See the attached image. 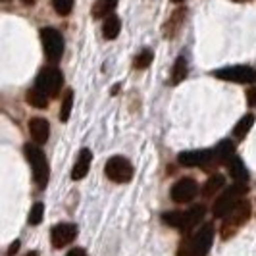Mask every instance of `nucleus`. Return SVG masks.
Returning <instances> with one entry per match:
<instances>
[{
	"label": "nucleus",
	"mask_w": 256,
	"mask_h": 256,
	"mask_svg": "<svg viewBox=\"0 0 256 256\" xmlns=\"http://www.w3.org/2000/svg\"><path fill=\"white\" fill-rule=\"evenodd\" d=\"M18 248H20V241H16V243H14L12 246L8 248V254L14 256V254H16V250H18Z\"/></svg>",
	"instance_id": "nucleus-28"
},
{
	"label": "nucleus",
	"mask_w": 256,
	"mask_h": 256,
	"mask_svg": "<svg viewBox=\"0 0 256 256\" xmlns=\"http://www.w3.org/2000/svg\"><path fill=\"white\" fill-rule=\"evenodd\" d=\"M72 106H74V92L66 90L64 100H62V112H60V120L62 122H68V118L72 114Z\"/></svg>",
	"instance_id": "nucleus-23"
},
{
	"label": "nucleus",
	"mask_w": 256,
	"mask_h": 256,
	"mask_svg": "<svg viewBox=\"0 0 256 256\" xmlns=\"http://www.w3.org/2000/svg\"><path fill=\"white\" fill-rule=\"evenodd\" d=\"M29 133L37 144H44L48 141V135H50V126L44 118H33L29 122Z\"/></svg>",
	"instance_id": "nucleus-13"
},
{
	"label": "nucleus",
	"mask_w": 256,
	"mask_h": 256,
	"mask_svg": "<svg viewBox=\"0 0 256 256\" xmlns=\"http://www.w3.org/2000/svg\"><path fill=\"white\" fill-rule=\"evenodd\" d=\"M250 212H252V206L248 200H241L239 204L231 210L230 214L224 216V224H222V237L224 239H230L233 237L237 231L241 230V226L246 224V220L250 218Z\"/></svg>",
	"instance_id": "nucleus-5"
},
{
	"label": "nucleus",
	"mask_w": 256,
	"mask_h": 256,
	"mask_svg": "<svg viewBox=\"0 0 256 256\" xmlns=\"http://www.w3.org/2000/svg\"><path fill=\"white\" fill-rule=\"evenodd\" d=\"M104 172L108 176V180H112L114 183H128L131 178H133V166L128 158L124 156H112L106 166H104Z\"/></svg>",
	"instance_id": "nucleus-8"
},
{
	"label": "nucleus",
	"mask_w": 256,
	"mask_h": 256,
	"mask_svg": "<svg viewBox=\"0 0 256 256\" xmlns=\"http://www.w3.org/2000/svg\"><path fill=\"white\" fill-rule=\"evenodd\" d=\"M206 216V208L202 204H196L189 210H176V212H166L162 214V220L170 228L181 230L183 233H191Z\"/></svg>",
	"instance_id": "nucleus-2"
},
{
	"label": "nucleus",
	"mask_w": 256,
	"mask_h": 256,
	"mask_svg": "<svg viewBox=\"0 0 256 256\" xmlns=\"http://www.w3.org/2000/svg\"><path fill=\"white\" fill-rule=\"evenodd\" d=\"M116 6H118V0H94V4H92V18H96V20L108 18L116 10Z\"/></svg>",
	"instance_id": "nucleus-17"
},
{
	"label": "nucleus",
	"mask_w": 256,
	"mask_h": 256,
	"mask_svg": "<svg viewBox=\"0 0 256 256\" xmlns=\"http://www.w3.org/2000/svg\"><path fill=\"white\" fill-rule=\"evenodd\" d=\"M187 76V62H185V58H178L176 60V66H174V77H172V81L178 85L180 81H183Z\"/></svg>",
	"instance_id": "nucleus-21"
},
{
	"label": "nucleus",
	"mask_w": 256,
	"mask_h": 256,
	"mask_svg": "<svg viewBox=\"0 0 256 256\" xmlns=\"http://www.w3.org/2000/svg\"><path fill=\"white\" fill-rule=\"evenodd\" d=\"M26 98L33 108H46V106H48V96H46L44 92H40L37 87L27 90Z\"/></svg>",
	"instance_id": "nucleus-19"
},
{
	"label": "nucleus",
	"mask_w": 256,
	"mask_h": 256,
	"mask_svg": "<svg viewBox=\"0 0 256 256\" xmlns=\"http://www.w3.org/2000/svg\"><path fill=\"white\" fill-rule=\"evenodd\" d=\"M224 187H226V178L220 176V174H214V176H210V180L206 181L202 194L204 196H216V194L224 191Z\"/></svg>",
	"instance_id": "nucleus-16"
},
{
	"label": "nucleus",
	"mask_w": 256,
	"mask_h": 256,
	"mask_svg": "<svg viewBox=\"0 0 256 256\" xmlns=\"http://www.w3.org/2000/svg\"><path fill=\"white\" fill-rule=\"evenodd\" d=\"M150 62H152V50L144 48V50H141L137 56H135L133 66H135L137 70H144V68H148V66H150Z\"/></svg>",
	"instance_id": "nucleus-22"
},
{
	"label": "nucleus",
	"mask_w": 256,
	"mask_h": 256,
	"mask_svg": "<svg viewBox=\"0 0 256 256\" xmlns=\"http://www.w3.org/2000/svg\"><path fill=\"white\" fill-rule=\"evenodd\" d=\"M40 40H42V46H44V56L48 62H60V58L64 56L66 42L64 37L58 29H52V27H44L40 31Z\"/></svg>",
	"instance_id": "nucleus-6"
},
{
	"label": "nucleus",
	"mask_w": 256,
	"mask_h": 256,
	"mask_svg": "<svg viewBox=\"0 0 256 256\" xmlns=\"http://www.w3.org/2000/svg\"><path fill=\"white\" fill-rule=\"evenodd\" d=\"M235 2H248V0H235Z\"/></svg>",
	"instance_id": "nucleus-31"
},
{
	"label": "nucleus",
	"mask_w": 256,
	"mask_h": 256,
	"mask_svg": "<svg viewBox=\"0 0 256 256\" xmlns=\"http://www.w3.org/2000/svg\"><path fill=\"white\" fill-rule=\"evenodd\" d=\"M24 152H26L27 160L31 164V172H33L35 183L40 189H44L46 183H48V178H50V168H48V160H46L44 152L38 148L37 144H26Z\"/></svg>",
	"instance_id": "nucleus-4"
},
{
	"label": "nucleus",
	"mask_w": 256,
	"mask_h": 256,
	"mask_svg": "<svg viewBox=\"0 0 256 256\" xmlns=\"http://www.w3.org/2000/svg\"><path fill=\"white\" fill-rule=\"evenodd\" d=\"M42 216H44V206L40 204V202H37V204L31 208V214H29V224H31V226H37V224H40V222H42Z\"/></svg>",
	"instance_id": "nucleus-25"
},
{
	"label": "nucleus",
	"mask_w": 256,
	"mask_h": 256,
	"mask_svg": "<svg viewBox=\"0 0 256 256\" xmlns=\"http://www.w3.org/2000/svg\"><path fill=\"white\" fill-rule=\"evenodd\" d=\"M196 192H198L196 181L192 180V178H183V180L174 183L170 194H172V200H176L180 204H187V202H191L192 198L196 196Z\"/></svg>",
	"instance_id": "nucleus-10"
},
{
	"label": "nucleus",
	"mask_w": 256,
	"mask_h": 256,
	"mask_svg": "<svg viewBox=\"0 0 256 256\" xmlns=\"http://www.w3.org/2000/svg\"><path fill=\"white\" fill-rule=\"evenodd\" d=\"M172 2H178V4H180V2H183V0H172Z\"/></svg>",
	"instance_id": "nucleus-30"
},
{
	"label": "nucleus",
	"mask_w": 256,
	"mask_h": 256,
	"mask_svg": "<svg viewBox=\"0 0 256 256\" xmlns=\"http://www.w3.org/2000/svg\"><path fill=\"white\" fill-rule=\"evenodd\" d=\"M226 164H228V170H230V176L237 181V183H246V181H248V172H246V168H244L241 158L231 156Z\"/></svg>",
	"instance_id": "nucleus-15"
},
{
	"label": "nucleus",
	"mask_w": 256,
	"mask_h": 256,
	"mask_svg": "<svg viewBox=\"0 0 256 256\" xmlns=\"http://www.w3.org/2000/svg\"><path fill=\"white\" fill-rule=\"evenodd\" d=\"M120 29H122V22H120V18L118 16H108L106 20H104V26H102V33L104 37L108 38V40H112L120 35Z\"/></svg>",
	"instance_id": "nucleus-18"
},
{
	"label": "nucleus",
	"mask_w": 256,
	"mask_h": 256,
	"mask_svg": "<svg viewBox=\"0 0 256 256\" xmlns=\"http://www.w3.org/2000/svg\"><path fill=\"white\" fill-rule=\"evenodd\" d=\"M77 237V226L76 224H58L50 231L52 246L54 248H64Z\"/></svg>",
	"instance_id": "nucleus-11"
},
{
	"label": "nucleus",
	"mask_w": 256,
	"mask_h": 256,
	"mask_svg": "<svg viewBox=\"0 0 256 256\" xmlns=\"http://www.w3.org/2000/svg\"><path fill=\"white\" fill-rule=\"evenodd\" d=\"M27 256H37V252H29Z\"/></svg>",
	"instance_id": "nucleus-29"
},
{
	"label": "nucleus",
	"mask_w": 256,
	"mask_h": 256,
	"mask_svg": "<svg viewBox=\"0 0 256 256\" xmlns=\"http://www.w3.org/2000/svg\"><path fill=\"white\" fill-rule=\"evenodd\" d=\"M246 102L250 106H256V87H250L246 90Z\"/></svg>",
	"instance_id": "nucleus-26"
},
{
	"label": "nucleus",
	"mask_w": 256,
	"mask_h": 256,
	"mask_svg": "<svg viewBox=\"0 0 256 256\" xmlns=\"http://www.w3.org/2000/svg\"><path fill=\"white\" fill-rule=\"evenodd\" d=\"M62 85H64V76H62V72L58 68H44V70H40V74L37 77V83H35V87L40 92H44L46 96H56L60 92V89H62Z\"/></svg>",
	"instance_id": "nucleus-7"
},
{
	"label": "nucleus",
	"mask_w": 256,
	"mask_h": 256,
	"mask_svg": "<svg viewBox=\"0 0 256 256\" xmlns=\"http://www.w3.org/2000/svg\"><path fill=\"white\" fill-rule=\"evenodd\" d=\"M212 152H214L212 148H208V150H194V152H181L178 156V162L185 168L198 166L206 170L212 164Z\"/></svg>",
	"instance_id": "nucleus-12"
},
{
	"label": "nucleus",
	"mask_w": 256,
	"mask_h": 256,
	"mask_svg": "<svg viewBox=\"0 0 256 256\" xmlns=\"http://www.w3.org/2000/svg\"><path fill=\"white\" fill-rule=\"evenodd\" d=\"M66 256H87V252L83 248H72Z\"/></svg>",
	"instance_id": "nucleus-27"
},
{
	"label": "nucleus",
	"mask_w": 256,
	"mask_h": 256,
	"mask_svg": "<svg viewBox=\"0 0 256 256\" xmlns=\"http://www.w3.org/2000/svg\"><path fill=\"white\" fill-rule=\"evenodd\" d=\"M252 124H254V116H252V114L243 116V118L239 120V124L235 126V131H233V133H235L237 137H241V139H243V137H246V133L250 131Z\"/></svg>",
	"instance_id": "nucleus-20"
},
{
	"label": "nucleus",
	"mask_w": 256,
	"mask_h": 256,
	"mask_svg": "<svg viewBox=\"0 0 256 256\" xmlns=\"http://www.w3.org/2000/svg\"><path fill=\"white\" fill-rule=\"evenodd\" d=\"M214 239V226L202 224L194 235H189L178 248V256H206Z\"/></svg>",
	"instance_id": "nucleus-1"
},
{
	"label": "nucleus",
	"mask_w": 256,
	"mask_h": 256,
	"mask_svg": "<svg viewBox=\"0 0 256 256\" xmlns=\"http://www.w3.org/2000/svg\"><path fill=\"white\" fill-rule=\"evenodd\" d=\"M74 4H76V0H52L54 10H56V14H60V16H68V14L74 10Z\"/></svg>",
	"instance_id": "nucleus-24"
},
{
	"label": "nucleus",
	"mask_w": 256,
	"mask_h": 256,
	"mask_svg": "<svg viewBox=\"0 0 256 256\" xmlns=\"http://www.w3.org/2000/svg\"><path fill=\"white\" fill-rule=\"evenodd\" d=\"M90 162H92V152H90L89 148H83V150L79 152V156H77L74 168H72V180L74 181L83 180V178L89 174Z\"/></svg>",
	"instance_id": "nucleus-14"
},
{
	"label": "nucleus",
	"mask_w": 256,
	"mask_h": 256,
	"mask_svg": "<svg viewBox=\"0 0 256 256\" xmlns=\"http://www.w3.org/2000/svg\"><path fill=\"white\" fill-rule=\"evenodd\" d=\"M244 194H246V185L244 183H235V185L226 187V191L220 192V196L212 206V214L216 218H224L226 214H230L231 210L243 200Z\"/></svg>",
	"instance_id": "nucleus-3"
},
{
	"label": "nucleus",
	"mask_w": 256,
	"mask_h": 256,
	"mask_svg": "<svg viewBox=\"0 0 256 256\" xmlns=\"http://www.w3.org/2000/svg\"><path fill=\"white\" fill-rule=\"evenodd\" d=\"M216 77L233 83H256V70L250 66H231L216 72Z\"/></svg>",
	"instance_id": "nucleus-9"
}]
</instances>
